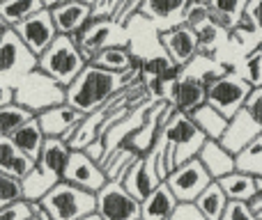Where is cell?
Wrapping results in <instances>:
<instances>
[{
    "label": "cell",
    "mask_w": 262,
    "mask_h": 220,
    "mask_svg": "<svg viewBox=\"0 0 262 220\" xmlns=\"http://www.w3.org/2000/svg\"><path fill=\"white\" fill-rule=\"evenodd\" d=\"M69 156H72V147L64 140H46L44 149H41V156L35 165H39L41 170H46L49 175L58 177V179H62Z\"/></svg>",
    "instance_id": "22"
},
{
    "label": "cell",
    "mask_w": 262,
    "mask_h": 220,
    "mask_svg": "<svg viewBox=\"0 0 262 220\" xmlns=\"http://www.w3.org/2000/svg\"><path fill=\"white\" fill-rule=\"evenodd\" d=\"M62 181H67V184L76 186V188L97 195L106 184H108V177L104 175V170H101L99 163L90 161L83 152H74L72 149V156H69V163H67V170H64V175H62Z\"/></svg>",
    "instance_id": "13"
},
{
    "label": "cell",
    "mask_w": 262,
    "mask_h": 220,
    "mask_svg": "<svg viewBox=\"0 0 262 220\" xmlns=\"http://www.w3.org/2000/svg\"><path fill=\"white\" fill-rule=\"evenodd\" d=\"M205 23H209L207 0H203V3H198V0H189V5H186V12H184V26L198 30V28H203Z\"/></svg>",
    "instance_id": "33"
},
{
    "label": "cell",
    "mask_w": 262,
    "mask_h": 220,
    "mask_svg": "<svg viewBox=\"0 0 262 220\" xmlns=\"http://www.w3.org/2000/svg\"><path fill=\"white\" fill-rule=\"evenodd\" d=\"M30 209H32V218L35 220H53L49 216V211L41 207V202H30Z\"/></svg>",
    "instance_id": "45"
},
{
    "label": "cell",
    "mask_w": 262,
    "mask_h": 220,
    "mask_svg": "<svg viewBox=\"0 0 262 220\" xmlns=\"http://www.w3.org/2000/svg\"><path fill=\"white\" fill-rule=\"evenodd\" d=\"M177 204L180 202L175 200V195L170 193V188L163 181L140 202V220H170Z\"/></svg>",
    "instance_id": "20"
},
{
    "label": "cell",
    "mask_w": 262,
    "mask_h": 220,
    "mask_svg": "<svg viewBox=\"0 0 262 220\" xmlns=\"http://www.w3.org/2000/svg\"><path fill=\"white\" fill-rule=\"evenodd\" d=\"M12 30L21 37V41L30 48V53L37 55V58H39V55L55 41V37H58V30H55V26H53V16H51V12L46 7L41 9V12L32 14V16L26 18L23 23L14 26Z\"/></svg>",
    "instance_id": "12"
},
{
    "label": "cell",
    "mask_w": 262,
    "mask_h": 220,
    "mask_svg": "<svg viewBox=\"0 0 262 220\" xmlns=\"http://www.w3.org/2000/svg\"><path fill=\"white\" fill-rule=\"evenodd\" d=\"M81 220H101L99 213H90V216H85V218H81Z\"/></svg>",
    "instance_id": "46"
},
{
    "label": "cell",
    "mask_w": 262,
    "mask_h": 220,
    "mask_svg": "<svg viewBox=\"0 0 262 220\" xmlns=\"http://www.w3.org/2000/svg\"><path fill=\"white\" fill-rule=\"evenodd\" d=\"M118 9H120L118 0H99V3H92L90 21H115Z\"/></svg>",
    "instance_id": "37"
},
{
    "label": "cell",
    "mask_w": 262,
    "mask_h": 220,
    "mask_svg": "<svg viewBox=\"0 0 262 220\" xmlns=\"http://www.w3.org/2000/svg\"><path fill=\"white\" fill-rule=\"evenodd\" d=\"M35 170V161L21 154L9 138H0V175L23 181Z\"/></svg>",
    "instance_id": "21"
},
{
    "label": "cell",
    "mask_w": 262,
    "mask_h": 220,
    "mask_svg": "<svg viewBox=\"0 0 262 220\" xmlns=\"http://www.w3.org/2000/svg\"><path fill=\"white\" fill-rule=\"evenodd\" d=\"M0 220H32L30 202L18 200V202L7 204L5 209H0Z\"/></svg>",
    "instance_id": "36"
},
{
    "label": "cell",
    "mask_w": 262,
    "mask_h": 220,
    "mask_svg": "<svg viewBox=\"0 0 262 220\" xmlns=\"http://www.w3.org/2000/svg\"><path fill=\"white\" fill-rule=\"evenodd\" d=\"M161 135L166 140V147L170 149L172 158H175V165L198 158L203 144L207 142V138L198 131V126L191 121V117L182 115V112H172L168 124L163 126Z\"/></svg>",
    "instance_id": "6"
},
{
    "label": "cell",
    "mask_w": 262,
    "mask_h": 220,
    "mask_svg": "<svg viewBox=\"0 0 262 220\" xmlns=\"http://www.w3.org/2000/svg\"><path fill=\"white\" fill-rule=\"evenodd\" d=\"M32 220H35V218H32Z\"/></svg>",
    "instance_id": "49"
},
{
    "label": "cell",
    "mask_w": 262,
    "mask_h": 220,
    "mask_svg": "<svg viewBox=\"0 0 262 220\" xmlns=\"http://www.w3.org/2000/svg\"><path fill=\"white\" fill-rule=\"evenodd\" d=\"M170 220H207V218L198 211L195 204H177V209H175V213H172Z\"/></svg>",
    "instance_id": "42"
},
{
    "label": "cell",
    "mask_w": 262,
    "mask_h": 220,
    "mask_svg": "<svg viewBox=\"0 0 262 220\" xmlns=\"http://www.w3.org/2000/svg\"><path fill=\"white\" fill-rule=\"evenodd\" d=\"M260 48H262V46H260Z\"/></svg>",
    "instance_id": "48"
},
{
    "label": "cell",
    "mask_w": 262,
    "mask_h": 220,
    "mask_svg": "<svg viewBox=\"0 0 262 220\" xmlns=\"http://www.w3.org/2000/svg\"><path fill=\"white\" fill-rule=\"evenodd\" d=\"M159 41H161L166 55L170 58V62L177 64V67H186V64L198 58V53H200L198 32H195L193 28L184 26V23L161 30L159 32Z\"/></svg>",
    "instance_id": "11"
},
{
    "label": "cell",
    "mask_w": 262,
    "mask_h": 220,
    "mask_svg": "<svg viewBox=\"0 0 262 220\" xmlns=\"http://www.w3.org/2000/svg\"><path fill=\"white\" fill-rule=\"evenodd\" d=\"M30 119H35V115L16 104H9L5 108H0V138H12Z\"/></svg>",
    "instance_id": "32"
},
{
    "label": "cell",
    "mask_w": 262,
    "mask_h": 220,
    "mask_svg": "<svg viewBox=\"0 0 262 220\" xmlns=\"http://www.w3.org/2000/svg\"><path fill=\"white\" fill-rule=\"evenodd\" d=\"M191 121H193L195 126H198V131L205 135L207 140H216V142H221L223 133H226L228 129V117H223L219 110H214L212 106H200L195 112H191Z\"/></svg>",
    "instance_id": "27"
},
{
    "label": "cell",
    "mask_w": 262,
    "mask_h": 220,
    "mask_svg": "<svg viewBox=\"0 0 262 220\" xmlns=\"http://www.w3.org/2000/svg\"><path fill=\"white\" fill-rule=\"evenodd\" d=\"M44 7L53 16L58 35L64 37H78L92 16V3L88 0H44Z\"/></svg>",
    "instance_id": "9"
},
{
    "label": "cell",
    "mask_w": 262,
    "mask_h": 220,
    "mask_svg": "<svg viewBox=\"0 0 262 220\" xmlns=\"http://www.w3.org/2000/svg\"><path fill=\"white\" fill-rule=\"evenodd\" d=\"M14 104L30 110L37 117L44 110L67 104V92L53 78H49L37 69V71L28 74L21 81L14 83Z\"/></svg>",
    "instance_id": "3"
},
{
    "label": "cell",
    "mask_w": 262,
    "mask_h": 220,
    "mask_svg": "<svg viewBox=\"0 0 262 220\" xmlns=\"http://www.w3.org/2000/svg\"><path fill=\"white\" fill-rule=\"evenodd\" d=\"M18 200H23L21 181L12 179V177L0 175V209H5L7 204H12V202H18Z\"/></svg>",
    "instance_id": "34"
},
{
    "label": "cell",
    "mask_w": 262,
    "mask_h": 220,
    "mask_svg": "<svg viewBox=\"0 0 262 220\" xmlns=\"http://www.w3.org/2000/svg\"><path fill=\"white\" fill-rule=\"evenodd\" d=\"M209 5H212L214 9H219V12L228 14V16L239 18L242 14L246 12V5L249 3H244V0H209Z\"/></svg>",
    "instance_id": "38"
},
{
    "label": "cell",
    "mask_w": 262,
    "mask_h": 220,
    "mask_svg": "<svg viewBox=\"0 0 262 220\" xmlns=\"http://www.w3.org/2000/svg\"><path fill=\"white\" fill-rule=\"evenodd\" d=\"M3 32H5V28H3V23H0V37H3Z\"/></svg>",
    "instance_id": "47"
},
{
    "label": "cell",
    "mask_w": 262,
    "mask_h": 220,
    "mask_svg": "<svg viewBox=\"0 0 262 220\" xmlns=\"http://www.w3.org/2000/svg\"><path fill=\"white\" fill-rule=\"evenodd\" d=\"M41 207L53 220H81L90 213H97V195L76 188L67 181H60L41 200Z\"/></svg>",
    "instance_id": "4"
},
{
    "label": "cell",
    "mask_w": 262,
    "mask_h": 220,
    "mask_svg": "<svg viewBox=\"0 0 262 220\" xmlns=\"http://www.w3.org/2000/svg\"><path fill=\"white\" fill-rule=\"evenodd\" d=\"M246 12L251 14V18H253L255 28H258L260 37H262V0H253V3L246 5Z\"/></svg>",
    "instance_id": "43"
},
{
    "label": "cell",
    "mask_w": 262,
    "mask_h": 220,
    "mask_svg": "<svg viewBox=\"0 0 262 220\" xmlns=\"http://www.w3.org/2000/svg\"><path fill=\"white\" fill-rule=\"evenodd\" d=\"M32 71H37V55L30 53L12 28H5L0 37V81L14 85Z\"/></svg>",
    "instance_id": "7"
},
{
    "label": "cell",
    "mask_w": 262,
    "mask_h": 220,
    "mask_svg": "<svg viewBox=\"0 0 262 220\" xmlns=\"http://www.w3.org/2000/svg\"><path fill=\"white\" fill-rule=\"evenodd\" d=\"M9 104H14V85L0 81V108H5Z\"/></svg>",
    "instance_id": "44"
},
{
    "label": "cell",
    "mask_w": 262,
    "mask_h": 220,
    "mask_svg": "<svg viewBox=\"0 0 262 220\" xmlns=\"http://www.w3.org/2000/svg\"><path fill=\"white\" fill-rule=\"evenodd\" d=\"M9 140L16 144L18 152L26 154V156L30 158V161H35V163L39 161L41 149H44V144H46V135L41 133L37 117H35V119H30L28 124H23Z\"/></svg>",
    "instance_id": "23"
},
{
    "label": "cell",
    "mask_w": 262,
    "mask_h": 220,
    "mask_svg": "<svg viewBox=\"0 0 262 220\" xmlns=\"http://www.w3.org/2000/svg\"><path fill=\"white\" fill-rule=\"evenodd\" d=\"M235 170L255 177V179H262V135L255 138L251 144H246L235 156Z\"/></svg>",
    "instance_id": "31"
},
{
    "label": "cell",
    "mask_w": 262,
    "mask_h": 220,
    "mask_svg": "<svg viewBox=\"0 0 262 220\" xmlns=\"http://www.w3.org/2000/svg\"><path fill=\"white\" fill-rule=\"evenodd\" d=\"M124 186L129 195H134L138 202H143L159 184H163L157 175V158H154V152L140 156L134 165L129 167V172L124 175V179L120 181Z\"/></svg>",
    "instance_id": "16"
},
{
    "label": "cell",
    "mask_w": 262,
    "mask_h": 220,
    "mask_svg": "<svg viewBox=\"0 0 262 220\" xmlns=\"http://www.w3.org/2000/svg\"><path fill=\"white\" fill-rule=\"evenodd\" d=\"M138 158H140V154L136 152V149H131L129 144H120L118 149H113V152L106 156V161L101 163V170L108 177V181H122L124 175L129 172V167L134 165Z\"/></svg>",
    "instance_id": "29"
},
{
    "label": "cell",
    "mask_w": 262,
    "mask_h": 220,
    "mask_svg": "<svg viewBox=\"0 0 262 220\" xmlns=\"http://www.w3.org/2000/svg\"><path fill=\"white\" fill-rule=\"evenodd\" d=\"M88 67V62L83 60L78 44L74 37L58 35L55 41L37 58V69L41 74H46L49 78H53L60 87L67 90L74 81L78 78V74Z\"/></svg>",
    "instance_id": "2"
},
{
    "label": "cell",
    "mask_w": 262,
    "mask_h": 220,
    "mask_svg": "<svg viewBox=\"0 0 262 220\" xmlns=\"http://www.w3.org/2000/svg\"><path fill=\"white\" fill-rule=\"evenodd\" d=\"M83 119H85V115H81V112L74 110L67 104L55 106V108L44 110L41 115H37L39 129L46 135V140H64V142L72 140V135L83 124Z\"/></svg>",
    "instance_id": "14"
},
{
    "label": "cell",
    "mask_w": 262,
    "mask_h": 220,
    "mask_svg": "<svg viewBox=\"0 0 262 220\" xmlns=\"http://www.w3.org/2000/svg\"><path fill=\"white\" fill-rule=\"evenodd\" d=\"M195 207H198V211L207 220L223 218V211H226V207H228V198H226V193H223V188L219 186V181L209 184V188L195 200Z\"/></svg>",
    "instance_id": "30"
},
{
    "label": "cell",
    "mask_w": 262,
    "mask_h": 220,
    "mask_svg": "<svg viewBox=\"0 0 262 220\" xmlns=\"http://www.w3.org/2000/svg\"><path fill=\"white\" fill-rule=\"evenodd\" d=\"M138 78L140 71H136V69H131L127 74H111L95 67V64H88L78 74L76 81L64 90L67 92V106H72L74 110L88 117L99 108H104L106 104H111L124 90H129Z\"/></svg>",
    "instance_id": "1"
},
{
    "label": "cell",
    "mask_w": 262,
    "mask_h": 220,
    "mask_svg": "<svg viewBox=\"0 0 262 220\" xmlns=\"http://www.w3.org/2000/svg\"><path fill=\"white\" fill-rule=\"evenodd\" d=\"M97 213L101 220H140V202L120 181H108L97 193Z\"/></svg>",
    "instance_id": "10"
},
{
    "label": "cell",
    "mask_w": 262,
    "mask_h": 220,
    "mask_svg": "<svg viewBox=\"0 0 262 220\" xmlns=\"http://www.w3.org/2000/svg\"><path fill=\"white\" fill-rule=\"evenodd\" d=\"M221 220H260L258 213L253 211L249 202H235V200H228V207L223 211Z\"/></svg>",
    "instance_id": "35"
},
{
    "label": "cell",
    "mask_w": 262,
    "mask_h": 220,
    "mask_svg": "<svg viewBox=\"0 0 262 220\" xmlns=\"http://www.w3.org/2000/svg\"><path fill=\"white\" fill-rule=\"evenodd\" d=\"M168 104L175 108V112L191 115L207 104V85L198 76H182L168 90Z\"/></svg>",
    "instance_id": "17"
},
{
    "label": "cell",
    "mask_w": 262,
    "mask_h": 220,
    "mask_svg": "<svg viewBox=\"0 0 262 220\" xmlns=\"http://www.w3.org/2000/svg\"><path fill=\"white\" fill-rule=\"evenodd\" d=\"M260 135H262V126L246 112V108H242L230 121H228V129L221 138V144L232 154V156H237L246 144H251L255 138H260Z\"/></svg>",
    "instance_id": "18"
},
{
    "label": "cell",
    "mask_w": 262,
    "mask_h": 220,
    "mask_svg": "<svg viewBox=\"0 0 262 220\" xmlns=\"http://www.w3.org/2000/svg\"><path fill=\"white\" fill-rule=\"evenodd\" d=\"M251 92H253V85L244 76L221 71L212 83H207V106L232 119L246 106Z\"/></svg>",
    "instance_id": "5"
},
{
    "label": "cell",
    "mask_w": 262,
    "mask_h": 220,
    "mask_svg": "<svg viewBox=\"0 0 262 220\" xmlns=\"http://www.w3.org/2000/svg\"><path fill=\"white\" fill-rule=\"evenodd\" d=\"M212 181L214 179L203 167V163L198 158H193V161H186L182 165H177L168 175L166 186L170 188V193L175 195V200L180 204H195V200L209 188Z\"/></svg>",
    "instance_id": "8"
},
{
    "label": "cell",
    "mask_w": 262,
    "mask_h": 220,
    "mask_svg": "<svg viewBox=\"0 0 262 220\" xmlns=\"http://www.w3.org/2000/svg\"><path fill=\"white\" fill-rule=\"evenodd\" d=\"M219 186L223 188L228 200H235V202H253L258 198V179L255 177H249L244 172H232V175L223 177L219 181Z\"/></svg>",
    "instance_id": "25"
},
{
    "label": "cell",
    "mask_w": 262,
    "mask_h": 220,
    "mask_svg": "<svg viewBox=\"0 0 262 220\" xmlns=\"http://www.w3.org/2000/svg\"><path fill=\"white\" fill-rule=\"evenodd\" d=\"M134 58L136 55L131 53L129 44H118V46H108L101 53H97L92 64L111 74H127L134 69Z\"/></svg>",
    "instance_id": "26"
},
{
    "label": "cell",
    "mask_w": 262,
    "mask_h": 220,
    "mask_svg": "<svg viewBox=\"0 0 262 220\" xmlns=\"http://www.w3.org/2000/svg\"><path fill=\"white\" fill-rule=\"evenodd\" d=\"M83 154H85L90 161H95V163H104L106 161V156H108V147H106V140L104 138H97V140H92L90 144H88L85 149H83Z\"/></svg>",
    "instance_id": "39"
},
{
    "label": "cell",
    "mask_w": 262,
    "mask_h": 220,
    "mask_svg": "<svg viewBox=\"0 0 262 220\" xmlns=\"http://www.w3.org/2000/svg\"><path fill=\"white\" fill-rule=\"evenodd\" d=\"M189 0H140V14L152 21H175L184 23V12Z\"/></svg>",
    "instance_id": "24"
},
{
    "label": "cell",
    "mask_w": 262,
    "mask_h": 220,
    "mask_svg": "<svg viewBox=\"0 0 262 220\" xmlns=\"http://www.w3.org/2000/svg\"><path fill=\"white\" fill-rule=\"evenodd\" d=\"M44 9V0H0V23L14 28Z\"/></svg>",
    "instance_id": "28"
},
{
    "label": "cell",
    "mask_w": 262,
    "mask_h": 220,
    "mask_svg": "<svg viewBox=\"0 0 262 220\" xmlns=\"http://www.w3.org/2000/svg\"><path fill=\"white\" fill-rule=\"evenodd\" d=\"M131 14H140V0H129V3H120L118 16H115V23L120 28L127 26V21L131 18Z\"/></svg>",
    "instance_id": "41"
},
{
    "label": "cell",
    "mask_w": 262,
    "mask_h": 220,
    "mask_svg": "<svg viewBox=\"0 0 262 220\" xmlns=\"http://www.w3.org/2000/svg\"><path fill=\"white\" fill-rule=\"evenodd\" d=\"M244 108L262 126V85L260 87H253V92H251V96H249V101H246Z\"/></svg>",
    "instance_id": "40"
},
{
    "label": "cell",
    "mask_w": 262,
    "mask_h": 220,
    "mask_svg": "<svg viewBox=\"0 0 262 220\" xmlns=\"http://www.w3.org/2000/svg\"><path fill=\"white\" fill-rule=\"evenodd\" d=\"M198 161L203 163V167L209 172V177L214 181H221L223 177L235 172V156L216 140H207L203 144V149L198 154Z\"/></svg>",
    "instance_id": "19"
},
{
    "label": "cell",
    "mask_w": 262,
    "mask_h": 220,
    "mask_svg": "<svg viewBox=\"0 0 262 220\" xmlns=\"http://www.w3.org/2000/svg\"><path fill=\"white\" fill-rule=\"evenodd\" d=\"M122 28L115 21H90L78 37H74L78 44L83 60L88 64H92V60L97 58V53H101L108 46H118L120 41H115V32H120Z\"/></svg>",
    "instance_id": "15"
}]
</instances>
